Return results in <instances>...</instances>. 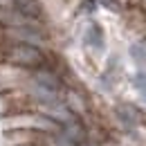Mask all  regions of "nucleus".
<instances>
[{
    "label": "nucleus",
    "instance_id": "nucleus-2",
    "mask_svg": "<svg viewBox=\"0 0 146 146\" xmlns=\"http://www.w3.org/2000/svg\"><path fill=\"white\" fill-rule=\"evenodd\" d=\"M54 142V137L50 133L34 130V128H14V130H5L0 146H50Z\"/></svg>",
    "mask_w": 146,
    "mask_h": 146
},
{
    "label": "nucleus",
    "instance_id": "nucleus-1",
    "mask_svg": "<svg viewBox=\"0 0 146 146\" xmlns=\"http://www.w3.org/2000/svg\"><path fill=\"white\" fill-rule=\"evenodd\" d=\"M14 128H34L54 135L61 130L52 117L43 115L40 110H29V112H16V115H2V130H14Z\"/></svg>",
    "mask_w": 146,
    "mask_h": 146
}]
</instances>
